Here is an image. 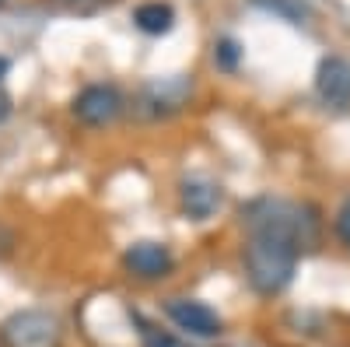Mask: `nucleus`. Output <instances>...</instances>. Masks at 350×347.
<instances>
[{"instance_id":"nucleus-13","label":"nucleus","mask_w":350,"mask_h":347,"mask_svg":"<svg viewBox=\"0 0 350 347\" xmlns=\"http://www.w3.org/2000/svg\"><path fill=\"white\" fill-rule=\"evenodd\" d=\"M336 235L343 239V246H350V196L343 200V207L336 214Z\"/></svg>"},{"instance_id":"nucleus-7","label":"nucleus","mask_w":350,"mask_h":347,"mask_svg":"<svg viewBox=\"0 0 350 347\" xmlns=\"http://www.w3.org/2000/svg\"><path fill=\"white\" fill-rule=\"evenodd\" d=\"M179 196H183V211L196 221H207L221 207V186L211 179H186Z\"/></svg>"},{"instance_id":"nucleus-9","label":"nucleus","mask_w":350,"mask_h":347,"mask_svg":"<svg viewBox=\"0 0 350 347\" xmlns=\"http://www.w3.org/2000/svg\"><path fill=\"white\" fill-rule=\"evenodd\" d=\"M189 95V84L183 77H172V81H158L148 88V102L154 105V112H172V109H179Z\"/></svg>"},{"instance_id":"nucleus-4","label":"nucleus","mask_w":350,"mask_h":347,"mask_svg":"<svg viewBox=\"0 0 350 347\" xmlns=\"http://www.w3.org/2000/svg\"><path fill=\"white\" fill-rule=\"evenodd\" d=\"M123 112V95L112 84H88L74 99V116L84 127H109Z\"/></svg>"},{"instance_id":"nucleus-15","label":"nucleus","mask_w":350,"mask_h":347,"mask_svg":"<svg viewBox=\"0 0 350 347\" xmlns=\"http://www.w3.org/2000/svg\"><path fill=\"white\" fill-rule=\"evenodd\" d=\"M8 70H11V64H8V56H0V81L8 77Z\"/></svg>"},{"instance_id":"nucleus-10","label":"nucleus","mask_w":350,"mask_h":347,"mask_svg":"<svg viewBox=\"0 0 350 347\" xmlns=\"http://www.w3.org/2000/svg\"><path fill=\"white\" fill-rule=\"evenodd\" d=\"M239 60H242V49H239L235 39H221V42L214 46V64H217L221 70H235Z\"/></svg>"},{"instance_id":"nucleus-2","label":"nucleus","mask_w":350,"mask_h":347,"mask_svg":"<svg viewBox=\"0 0 350 347\" xmlns=\"http://www.w3.org/2000/svg\"><path fill=\"white\" fill-rule=\"evenodd\" d=\"M0 337H4L8 347H60V320L46 309H25L14 312L11 320L0 326Z\"/></svg>"},{"instance_id":"nucleus-6","label":"nucleus","mask_w":350,"mask_h":347,"mask_svg":"<svg viewBox=\"0 0 350 347\" xmlns=\"http://www.w3.org/2000/svg\"><path fill=\"white\" fill-rule=\"evenodd\" d=\"M315 88H319L326 105H336V109L350 105V60H343V56H326V60L319 64Z\"/></svg>"},{"instance_id":"nucleus-14","label":"nucleus","mask_w":350,"mask_h":347,"mask_svg":"<svg viewBox=\"0 0 350 347\" xmlns=\"http://www.w3.org/2000/svg\"><path fill=\"white\" fill-rule=\"evenodd\" d=\"M8 116H11V99H8L4 92H0V123H4Z\"/></svg>"},{"instance_id":"nucleus-16","label":"nucleus","mask_w":350,"mask_h":347,"mask_svg":"<svg viewBox=\"0 0 350 347\" xmlns=\"http://www.w3.org/2000/svg\"><path fill=\"white\" fill-rule=\"evenodd\" d=\"M0 4H4V0H0Z\"/></svg>"},{"instance_id":"nucleus-1","label":"nucleus","mask_w":350,"mask_h":347,"mask_svg":"<svg viewBox=\"0 0 350 347\" xmlns=\"http://www.w3.org/2000/svg\"><path fill=\"white\" fill-rule=\"evenodd\" d=\"M245 277L259 295H280L295 281L301 246L315 235V218L301 204L256 200L249 207Z\"/></svg>"},{"instance_id":"nucleus-5","label":"nucleus","mask_w":350,"mask_h":347,"mask_svg":"<svg viewBox=\"0 0 350 347\" xmlns=\"http://www.w3.org/2000/svg\"><path fill=\"white\" fill-rule=\"evenodd\" d=\"M123 264L133 277L140 281H158V277H168L172 267H175V256L168 253V246L161 242H133L123 256Z\"/></svg>"},{"instance_id":"nucleus-12","label":"nucleus","mask_w":350,"mask_h":347,"mask_svg":"<svg viewBox=\"0 0 350 347\" xmlns=\"http://www.w3.org/2000/svg\"><path fill=\"white\" fill-rule=\"evenodd\" d=\"M144 347H193L189 340H179V337H172V333H161V330H144Z\"/></svg>"},{"instance_id":"nucleus-3","label":"nucleus","mask_w":350,"mask_h":347,"mask_svg":"<svg viewBox=\"0 0 350 347\" xmlns=\"http://www.w3.org/2000/svg\"><path fill=\"white\" fill-rule=\"evenodd\" d=\"M165 316L179 326L186 337H196V340H211V337H221L224 333V323H221V316L211 309V305H203L196 298H172L165 305Z\"/></svg>"},{"instance_id":"nucleus-11","label":"nucleus","mask_w":350,"mask_h":347,"mask_svg":"<svg viewBox=\"0 0 350 347\" xmlns=\"http://www.w3.org/2000/svg\"><path fill=\"white\" fill-rule=\"evenodd\" d=\"M259 8H270V11H277V14H284L287 21H301L305 14H308V8L305 4H298V0H256Z\"/></svg>"},{"instance_id":"nucleus-8","label":"nucleus","mask_w":350,"mask_h":347,"mask_svg":"<svg viewBox=\"0 0 350 347\" xmlns=\"http://www.w3.org/2000/svg\"><path fill=\"white\" fill-rule=\"evenodd\" d=\"M133 21H137L140 32L165 36V32H172V25H175V11L168 4H161V0H151V4H140L133 11Z\"/></svg>"}]
</instances>
